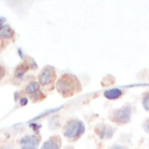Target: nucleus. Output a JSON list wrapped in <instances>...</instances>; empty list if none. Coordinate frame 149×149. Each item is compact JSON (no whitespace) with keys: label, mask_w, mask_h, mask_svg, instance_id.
<instances>
[{"label":"nucleus","mask_w":149,"mask_h":149,"mask_svg":"<svg viewBox=\"0 0 149 149\" xmlns=\"http://www.w3.org/2000/svg\"><path fill=\"white\" fill-rule=\"evenodd\" d=\"M125 94V90L123 87H111L104 91L102 95L107 99V100H118L120 99L122 95Z\"/></svg>","instance_id":"nucleus-8"},{"label":"nucleus","mask_w":149,"mask_h":149,"mask_svg":"<svg viewBox=\"0 0 149 149\" xmlns=\"http://www.w3.org/2000/svg\"><path fill=\"white\" fill-rule=\"evenodd\" d=\"M40 149H62V140L58 135H52L41 144Z\"/></svg>","instance_id":"nucleus-7"},{"label":"nucleus","mask_w":149,"mask_h":149,"mask_svg":"<svg viewBox=\"0 0 149 149\" xmlns=\"http://www.w3.org/2000/svg\"><path fill=\"white\" fill-rule=\"evenodd\" d=\"M20 98H21V97H20V92H19V91L14 92V100H15V101H17Z\"/></svg>","instance_id":"nucleus-22"},{"label":"nucleus","mask_w":149,"mask_h":149,"mask_svg":"<svg viewBox=\"0 0 149 149\" xmlns=\"http://www.w3.org/2000/svg\"><path fill=\"white\" fill-rule=\"evenodd\" d=\"M56 80V70L52 65H45L38 74V83L41 86H49Z\"/></svg>","instance_id":"nucleus-5"},{"label":"nucleus","mask_w":149,"mask_h":149,"mask_svg":"<svg viewBox=\"0 0 149 149\" xmlns=\"http://www.w3.org/2000/svg\"><path fill=\"white\" fill-rule=\"evenodd\" d=\"M24 92H26V94L29 95L30 98L34 97V95H36L37 93L41 92V85H40V83H38L37 80H31V81H29V83L26 85V87H24Z\"/></svg>","instance_id":"nucleus-9"},{"label":"nucleus","mask_w":149,"mask_h":149,"mask_svg":"<svg viewBox=\"0 0 149 149\" xmlns=\"http://www.w3.org/2000/svg\"><path fill=\"white\" fill-rule=\"evenodd\" d=\"M115 132H116L115 126H112V125H108L105 122H100L94 127V133L98 135V137L100 140H105V141L111 140L114 136Z\"/></svg>","instance_id":"nucleus-6"},{"label":"nucleus","mask_w":149,"mask_h":149,"mask_svg":"<svg viewBox=\"0 0 149 149\" xmlns=\"http://www.w3.org/2000/svg\"><path fill=\"white\" fill-rule=\"evenodd\" d=\"M20 149H40L41 136L38 134H26L17 141Z\"/></svg>","instance_id":"nucleus-4"},{"label":"nucleus","mask_w":149,"mask_h":149,"mask_svg":"<svg viewBox=\"0 0 149 149\" xmlns=\"http://www.w3.org/2000/svg\"><path fill=\"white\" fill-rule=\"evenodd\" d=\"M148 144H149V141H148Z\"/></svg>","instance_id":"nucleus-25"},{"label":"nucleus","mask_w":149,"mask_h":149,"mask_svg":"<svg viewBox=\"0 0 149 149\" xmlns=\"http://www.w3.org/2000/svg\"><path fill=\"white\" fill-rule=\"evenodd\" d=\"M14 34H15L14 29L8 23H6L0 28V40H10L14 36Z\"/></svg>","instance_id":"nucleus-11"},{"label":"nucleus","mask_w":149,"mask_h":149,"mask_svg":"<svg viewBox=\"0 0 149 149\" xmlns=\"http://www.w3.org/2000/svg\"><path fill=\"white\" fill-rule=\"evenodd\" d=\"M0 149H17L13 143H5L0 147Z\"/></svg>","instance_id":"nucleus-19"},{"label":"nucleus","mask_w":149,"mask_h":149,"mask_svg":"<svg viewBox=\"0 0 149 149\" xmlns=\"http://www.w3.org/2000/svg\"><path fill=\"white\" fill-rule=\"evenodd\" d=\"M5 73H6V71H5V69H3V68H2L1 65H0V79H1V78H2L3 76H5Z\"/></svg>","instance_id":"nucleus-23"},{"label":"nucleus","mask_w":149,"mask_h":149,"mask_svg":"<svg viewBox=\"0 0 149 149\" xmlns=\"http://www.w3.org/2000/svg\"><path fill=\"white\" fill-rule=\"evenodd\" d=\"M26 63H27L28 68H29V69H31V70H36V69L38 68L37 63H36V62H35V59H33V58H28Z\"/></svg>","instance_id":"nucleus-15"},{"label":"nucleus","mask_w":149,"mask_h":149,"mask_svg":"<svg viewBox=\"0 0 149 149\" xmlns=\"http://www.w3.org/2000/svg\"><path fill=\"white\" fill-rule=\"evenodd\" d=\"M142 128L146 134H149V118H146L142 122Z\"/></svg>","instance_id":"nucleus-16"},{"label":"nucleus","mask_w":149,"mask_h":149,"mask_svg":"<svg viewBox=\"0 0 149 149\" xmlns=\"http://www.w3.org/2000/svg\"><path fill=\"white\" fill-rule=\"evenodd\" d=\"M132 115H133V106H132V104L127 102V104L122 105L121 107L113 109L109 113L108 119L112 122L122 126V125H127L130 122Z\"/></svg>","instance_id":"nucleus-3"},{"label":"nucleus","mask_w":149,"mask_h":149,"mask_svg":"<svg viewBox=\"0 0 149 149\" xmlns=\"http://www.w3.org/2000/svg\"><path fill=\"white\" fill-rule=\"evenodd\" d=\"M48 127L52 132L57 130L58 128H61V119L58 116H56V114H52L48 120Z\"/></svg>","instance_id":"nucleus-12"},{"label":"nucleus","mask_w":149,"mask_h":149,"mask_svg":"<svg viewBox=\"0 0 149 149\" xmlns=\"http://www.w3.org/2000/svg\"><path fill=\"white\" fill-rule=\"evenodd\" d=\"M28 102H29L28 97H21V98L19 99V106H21V107H23V106L28 105Z\"/></svg>","instance_id":"nucleus-17"},{"label":"nucleus","mask_w":149,"mask_h":149,"mask_svg":"<svg viewBox=\"0 0 149 149\" xmlns=\"http://www.w3.org/2000/svg\"><path fill=\"white\" fill-rule=\"evenodd\" d=\"M85 130H86V127L84 121H81L78 118H70L63 125L62 134L66 140L71 142L73 141L76 142L79 137H81L85 134Z\"/></svg>","instance_id":"nucleus-2"},{"label":"nucleus","mask_w":149,"mask_h":149,"mask_svg":"<svg viewBox=\"0 0 149 149\" xmlns=\"http://www.w3.org/2000/svg\"><path fill=\"white\" fill-rule=\"evenodd\" d=\"M56 91L63 97H71L80 91L81 86L76 76L71 73L62 74L56 81Z\"/></svg>","instance_id":"nucleus-1"},{"label":"nucleus","mask_w":149,"mask_h":149,"mask_svg":"<svg viewBox=\"0 0 149 149\" xmlns=\"http://www.w3.org/2000/svg\"><path fill=\"white\" fill-rule=\"evenodd\" d=\"M63 149H74V147L73 146H65Z\"/></svg>","instance_id":"nucleus-24"},{"label":"nucleus","mask_w":149,"mask_h":149,"mask_svg":"<svg viewBox=\"0 0 149 149\" xmlns=\"http://www.w3.org/2000/svg\"><path fill=\"white\" fill-rule=\"evenodd\" d=\"M141 104H142V107L144 108V111L149 112V91H147V92H144L142 94Z\"/></svg>","instance_id":"nucleus-13"},{"label":"nucleus","mask_w":149,"mask_h":149,"mask_svg":"<svg viewBox=\"0 0 149 149\" xmlns=\"http://www.w3.org/2000/svg\"><path fill=\"white\" fill-rule=\"evenodd\" d=\"M28 70H29V68H28V65H27L26 62L20 63V64L15 68V71H14V78L17 79L19 81H21V80L24 78V76H26V73H27Z\"/></svg>","instance_id":"nucleus-10"},{"label":"nucleus","mask_w":149,"mask_h":149,"mask_svg":"<svg viewBox=\"0 0 149 149\" xmlns=\"http://www.w3.org/2000/svg\"><path fill=\"white\" fill-rule=\"evenodd\" d=\"M6 22H7L6 16H0V28H1L2 26H5V24H6Z\"/></svg>","instance_id":"nucleus-21"},{"label":"nucleus","mask_w":149,"mask_h":149,"mask_svg":"<svg viewBox=\"0 0 149 149\" xmlns=\"http://www.w3.org/2000/svg\"><path fill=\"white\" fill-rule=\"evenodd\" d=\"M28 127L34 132V134H38V132H40V129L42 128V125L40 123V122H37V121H35V122H29V125H28Z\"/></svg>","instance_id":"nucleus-14"},{"label":"nucleus","mask_w":149,"mask_h":149,"mask_svg":"<svg viewBox=\"0 0 149 149\" xmlns=\"http://www.w3.org/2000/svg\"><path fill=\"white\" fill-rule=\"evenodd\" d=\"M108 149H128V147L125 144H121V143H114Z\"/></svg>","instance_id":"nucleus-18"},{"label":"nucleus","mask_w":149,"mask_h":149,"mask_svg":"<svg viewBox=\"0 0 149 149\" xmlns=\"http://www.w3.org/2000/svg\"><path fill=\"white\" fill-rule=\"evenodd\" d=\"M16 52H17V55H19V57H20V58H21V59L23 61V59H24V57H26V55H24V52H23V50H22V48H20V47H19V48L16 49Z\"/></svg>","instance_id":"nucleus-20"}]
</instances>
